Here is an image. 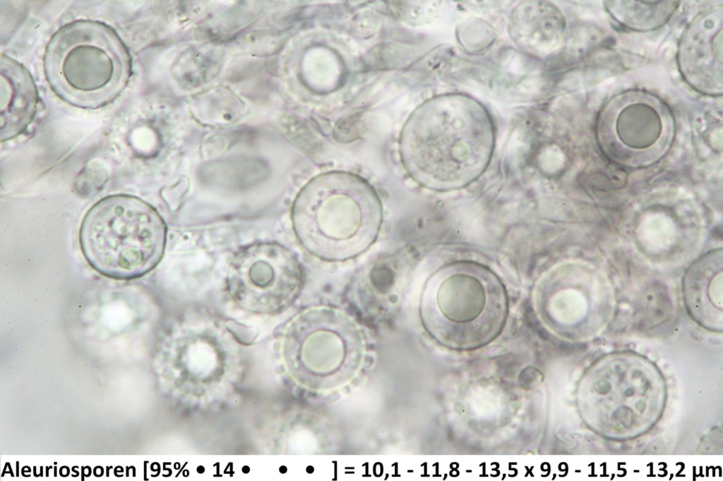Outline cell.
Returning a JSON list of instances; mask_svg holds the SVG:
<instances>
[{
	"instance_id": "obj_1",
	"label": "cell",
	"mask_w": 723,
	"mask_h": 481,
	"mask_svg": "<svg viewBox=\"0 0 723 481\" xmlns=\"http://www.w3.org/2000/svg\"><path fill=\"white\" fill-rule=\"evenodd\" d=\"M382 215L374 189L357 175L338 171L311 180L292 210L294 229L303 247L332 262L365 252L377 238Z\"/></svg>"
},
{
	"instance_id": "obj_2",
	"label": "cell",
	"mask_w": 723,
	"mask_h": 481,
	"mask_svg": "<svg viewBox=\"0 0 723 481\" xmlns=\"http://www.w3.org/2000/svg\"><path fill=\"white\" fill-rule=\"evenodd\" d=\"M44 70L51 89L62 100L95 109L113 102L126 88L132 61L112 28L97 20H78L52 36Z\"/></svg>"
},
{
	"instance_id": "obj_6",
	"label": "cell",
	"mask_w": 723,
	"mask_h": 481,
	"mask_svg": "<svg viewBox=\"0 0 723 481\" xmlns=\"http://www.w3.org/2000/svg\"><path fill=\"white\" fill-rule=\"evenodd\" d=\"M303 282V270L295 255L274 243L242 248L233 258L227 278L233 300L246 310L261 314L288 308L299 296Z\"/></svg>"
},
{
	"instance_id": "obj_5",
	"label": "cell",
	"mask_w": 723,
	"mask_h": 481,
	"mask_svg": "<svg viewBox=\"0 0 723 481\" xmlns=\"http://www.w3.org/2000/svg\"><path fill=\"white\" fill-rule=\"evenodd\" d=\"M282 353L293 379L306 387L325 390L357 375L365 343L349 317L333 308L318 306L301 312L289 322Z\"/></svg>"
},
{
	"instance_id": "obj_4",
	"label": "cell",
	"mask_w": 723,
	"mask_h": 481,
	"mask_svg": "<svg viewBox=\"0 0 723 481\" xmlns=\"http://www.w3.org/2000/svg\"><path fill=\"white\" fill-rule=\"evenodd\" d=\"M166 225L156 209L130 195L105 197L85 214L79 231L82 252L103 276L133 279L153 270L165 250Z\"/></svg>"
},
{
	"instance_id": "obj_7",
	"label": "cell",
	"mask_w": 723,
	"mask_h": 481,
	"mask_svg": "<svg viewBox=\"0 0 723 481\" xmlns=\"http://www.w3.org/2000/svg\"><path fill=\"white\" fill-rule=\"evenodd\" d=\"M1 142L23 133L32 121L38 102L35 81L28 69L1 55Z\"/></svg>"
},
{
	"instance_id": "obj_3",
	"label": "cell",
	"mask_w": 723,
	"mask_h": 481,
	"mask_svg": "<svg viewBox=\"0 0 723 481\" xmlns=\"http://www.w3.org/2000/svg\"><path fill=\"white\" fill-rule=\"evenodd\" d=\"M508 310L500 278L477 264L443 267L427 280L420 315L427 331L440 342L458 348L482 345L502 328Z\"/></svg>"
}]
</instances>
